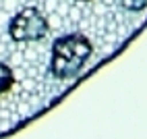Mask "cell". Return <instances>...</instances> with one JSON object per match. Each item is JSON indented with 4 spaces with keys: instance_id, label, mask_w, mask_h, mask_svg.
Listing matches in <instances>:
<instances>
[{
    "instance_id": "1",
    "label": "cell",
    "mask_w": 147,
    "mask_h": 139,
    "mask_svg": "<svg viewBox=\"0 0 147 139\" xmlns=\"http://www.w3.org/2000/svg\"><path fill=\"white\" fill-rule=\"evenodd\" d=\"M93 52L91 42L81 33H68L58 37L52 46L50 71L56 79L66 81L81 73V68L87 64Z\"/></svg>"
},
{
    "instance_id": "2",
    "label": "cell",
    "mask_w": 147,
    "mask_h": 139,
    "mask_svg": "<svg viewBox=\"0 0 147 139\" xmlns=\"http://www.w3.org/2000/svg\"><path fill=\"white\" fill-rule=\"evenodd\" d=\"M6 29L13 42H40L50 31V23L37 6L27 4L8 19Z\"/></svg>"
},
{
    "instance_id": "3",
    "label": "cell",
    "mask_w": 147,
    "mask_h": 139,
    "mask_svg": "<svg viewBox=\"0 0 147 139\" xmlns=\"http://www.w3.org/2000/svg\"><path fill=\"white\" fill-rule=\"evenodd\" d=\"M13 83H15V73H13V68L8 66L6 62L0 60V96L6 94V92H11Z\"/></svg>"
},
{
    "instance_id": "4",
    "label": "cell",
    "mask_w": 147,
    "mask_h": 139,
    "mask_svg": "<svg viewBox=\"0 0 147 139\" xmlns=\"http://www.w3.org/2000/svg\"><path fill=\"white\" fill-rule=\"evenodd\" d=\"M120 4H122V8H126V11L137 13V11H143L147 6V0H120Z\"/></svg>"
},
{
    "instance_id": "5",
    "label": "cell",
    "mask_w": 147,
    "mask_h": 139,
    "mask_svg": "<svg viewBox=\"0 0 147 139\" xmlns=\"http://www.w3.org/2000/svg\"><path fill=\"white\" fill-rule=\"evenodd\" d=\"M19 8V0H2V11L6 13H13Z\"/></svg>"
},
{
    "instance_id": "6",
    "label": "cell",
    "mask_w": 147,
    "mask_h": 139,
    "mask_svg": "<svg viewBox=\"0 0 147 139\" xmlns=\"http://www.w3.org/2000/svg\"><path fill=\"white\" fill-rule=\"evenodd\" d=\"M0 8H2V0H0Z\"/></svg>"
},
{
    "instance_id": "7",
    "label": "cell",
    "mask_w": 147,
    "mask_h": 139,
    "mask_svg": "<svg viewBox=\"0 0 147 139\" xmlns=\"http://www.w3.org/2000/svg\"><path fill=\"white\" fill-rule=\"evenodd\" d=\"M81 2H83V0H81Z\"/></svg>"
}]
</instances>
